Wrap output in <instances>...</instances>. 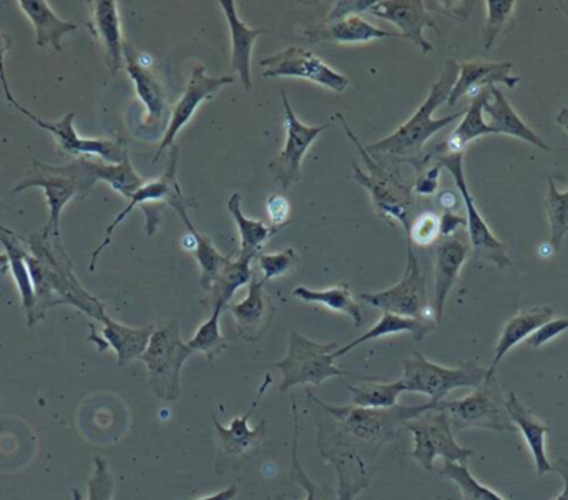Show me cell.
<instances>
[{
  "mask_svg": "<svg viewBox=\"0 0 568 500\" xmlns=\"http://www.w3.org/2000/svg\"><path fill=\"white\" fill-rule=\"evenodd\" d=\"M301 35L313 43H367L371 40L393 39L397 32L379 29L361 16L346 17L331 23H317L300 29Z\"/></svg>",
  "mask_w": 568,
  "mask_h": 500,
  "instance_id": "4316f807",
  "label": "cell"
},
{
  "mask_svg": "<svg viewBox=\"0 0 568 500\" xmlns=\"http://www.w3.org/2000/svg\"><path fill=\"white\" fill-rule=\"evenodd\" d=\"M436 323L420 322V319L406 318V316L390 315V313H383L379 322L364 333L359 338L354 341L347 343V345L341 346L339 349L333 353V358H343V356L349 355L354 348L364 345V343L373 341V339L384 338V336L400 335V333H409L416 341H423L430 331L436 328Z\"/></svg>",
  "mask_w": 568,
  "mask_h": 500,
  "instance_id": "e575fe53",
  "label": "cell"
},
{
  "mask_svg": "<svg viewBox=\"0 0 568 500\" xmlns=\"http://www.w3.org/2000/svg\"><path fill=\"white\" fill-rule=\"evenodd\" d=\"M284 106V125H286V143H284L282 152L276 159L270 162L268 169L272 173L273 180L280 188L287 190L300 180L301 163H303L304 155L307 150L313 145L314 140L329 129V123L326 125L310 126L304 125L291 109L290 100L282 93Z\"/></svg>",
  "mask_w": 568,
  "mask_h": 500,
  "instance_id": "2e32d148",
  "label": "cell"
},
{
  "mask_svg": "<svg viewBox=\"0 0 568 500\" xmlns=\"http://www.w3.org/2000/svg\"><path fill=\"white\" fill-rule=\"evenodd\" d=\"M554 466V471L557 475H560V478L564 479V491L562 494L559 496L556 500H568V459L559 458V461Z\"/></svg>",
  "mask_w": 568,
  "mask_h": 500,
  "instance_id": "6f0895ef",
  "label": "cell"
},
{
  "mask_svg": "<svg viewBox=\"0 0 568 500\" xmlns=\"http://www.w3.org/2000/svg\"><path fill=\"white\" fill-rule=\"evenodd\" d=\"M220 7L225 12L226 22L230 27V39H232V70L239 73L245 90H252V52L253 43L258 40L263 33H268L265 29H250L236 12L235 0H220Z\"/></svg>",
  "mask_w": 568,
  "mask_h": 500,
  "instance_id": "f1b7e54d",
  "label": "cell"
},
{
  "mask_svg": "<svg viewBox=\"0 0 568 500\" xmlns=\"http://www.w3.org/2000/svg\"><path fill=\"white\" fill-rule=\"evenodd\" d=\"M266 210H268L270 220L273 226H287V216H290V203L284 196H270L266 200Z\"/></svg>",
  "mask_w": 568,
  "mask_h": 500,
  "instance_id": "db71d44e",
  "label": "cell"
},
{
  "mask_svg": "<svg viewBox=\"0 0 568 500\" xmlns=\"http://www.w3.org/2000/svg\"><path fill=\"white\" fill-rule=\"evenodd\" d=\"M467 226V220L464 216L456 215L454 212H446L440 216V238H450L457 235V229Z\"/></svg>",
  "mask_w": 568,
  "mask_h": 500,
  "instance_id": "11a10c76",
  "label": "cell"
},
{
  "mask_svg": "<svg viewBox=\"0 0 568 500\" xmlns=\"http://www.w3.org/2000/svg\"><path fill=\"white\" fill-rule=\"evenodd\" d=\"M297 441H300V422H297V406L293 401V448H291V471L290 479L293 484L300 486L306 491V499L304 500H339L337 492L331 486L316 484L310 476L304 471L301 466L300 458H297ZM287 494L278 492L270 500H286Z\"/></svg>",
  "mask_w": 568,
  "mask_h": 500,
  "instance_id": "f35d334b",
  "label": "cell"
},
{
  "mask_svg": "<svg viewBox=\"0 0 568 500\" xmlns=\"http://www.w3.org/2000/svg\"><path fill=\"white\" fill-rule=\"evenodd\" d=\"M265 79H303L317 85L326 86L333 92H344L349 80L343 73L331 69L323 59L310 50L287 47L275 55L266 57L260 62Z\"/></svg>",
  "mask_w": 568,
  "mask_h": 500,
  "instance_id": "5bb4252c",
  "label": "cell"
},
{
  "mask_svg": "<svg viewBox=\"0 0 568 500\" xmlns=\"http://www.w3.org/2000/svg\"><path fill=\"white\" fill-rule=\"evenodd\" d=\"M192 355V348L182 339L179 322L170 319L155 325L140 359L145 363L149 385L156 398L165 402L179 401L183 365Z\"/></svg>",
  "mask_w": 568,
  "mask_h": 500,
  "instance_id": "8992f818",
  "label": "cell"
},
{
  "mask_svg": "<svg viewBox=\"0 0 568 500\" xmlns=\"http://www.w3.org/2000/svg\"><path fill=\"white\" fill-rule=\"evenodd\" d=\"M436 409L446 412L454 435L473 428L517 432V426L507 412L506 399L503 398L496 376H487L486 381L467 398L436 402Z\"/></svg>",
  "mask_w": 568,
  "mask_h": 500,
  "instance_id": "9c48e42d",
  "label": "cell"
},
{
  "mask_svg": "<svg viewBox=\"0 0 568 500\" xmlns=\"http://www.w3.org/2000/svg\"><path fill=\"white\" fill-rule=\"evenodd\" d=\"M115 479L110 472L109 462L103 458H95V469L89 481V500H113ZM73 500H82L79 489H72Z\"/></svg>",
  "mask_w": 568,
  "mask_h": 500,
  "instance_id": "f6af8a7d",
  "label": "cell"
},
{
  "mask_svg": "<svg viewBox=\"0 0 568 500\" xmlns=\"http://www.w3.org/2000/svg\"><path fill=\"white\" fill-rule=\"evenodd\" d=\"M10 49H12V39H10L9 33L0 32V83H2V89L3 93H6L7 102L17 109L20 103L17 102L16 96H13L12 92H10L9 80H7L6 72V55Z\"/></svg>",
  "mask_w": 568,
  "mask_h": 500,
  "instance_id": "f5cc1de1",
  "label": "cell"
},
{
  "mask_svg": "<svg viewBox=\"0 0 568 500\" xmlns=\"http://www.w3.org/2000/svg\"><path fill=\"white\" fill-rule=\"evenodd\" d=\"M490 96L484 105V113L489 115V125L493 126L494 135H510L516 139L524 140V142L530 143V145L537 146V149L544 150V152H552V146L537 135L519 115L516 110L510 105L507 96L497 89L496 85L489 86Z\"/></svg>",
  "mask_w": 568,
  "mask_h": 500,
  "instance_id": "f546056e",
  "label": "cell"
},
{
  "mask_svg": "<svg viewBox=\"0 0 568 500\" xmlns=\"http://www.w3.org/2000/svg\"><path fill=\"white\" fill-rule=\"evenodd\" d=\"M143 213H145V232L149 238H152L155 235L156 229H159L160 222H162V205H156V203H145L142 205Z\"/></svg>",
  "mask_w": 568,
  "mask_h": 500,
  "instance_id": "9f6ffc18",
  "label": "cell"
},
{
  "mask_svg": "<svg viewBox=\"0 0 568 500\" xmlns=\"http://www.w3.org/2000/svg\"><path fill=\"white\" fill-rule=\"evenodd\" d=\"M103 329L102 336H99L97 329L92 326V335L90 341L97 345L99 353L105 351L106 348H112L116 355V363L120 368H125L129 363L142 358L149 346L150 338L155 331V325L143 326V328H130V326L122 325V323L113 322L110 316H106L102 322Z\"/></svg>",
  "mask_w": 568,
  "mask_h": 500,
  "instance_id": "cb8c5ba5",
  "label": "cell"
},
{
  "mask_svg": "<svg viewBox=\"0 0 568 500\" xmlns=\"http://www.w3.org/2000/svg\"><path fill=\"white\" fill-rule=\"evenodd\" d=\"M0 243L6 248V255L9 256L10 272L16 279L27 322H30L33 309H36V292H33L32 278H30L29 265H27L26 238L17 235L7 226H0Z\"/></svg>",
  "mask_w": 568,
  "mask_h": 500,
  "instance_id": "d6a6232c",
  "label": "cell"
},
{
  "mask_svg": "<svg viewBox=\"0 0 568 500\" xmlns=\"http://www.w3.org/2000/svg\"><path fill=\"white\" fill-rule=\"evenodd\" d=\"M233 82H235V76L233 75H206L205 65H199L193 69L192 76H190L189 83H186L182 99L179 100L175 109L170 113L172 116H170L169 126H166L165 135H163L162 143H160L159 150H156L153 163L162 159L166 149L175 145L176 136L182 132L183 126L192 120V116L195 115L196 109H199L205 100L216 95L223 86L232 85Z\"/></svg>",
  "mask_w": 568,
  "mask_h": 500,
  "instance_id": "e0dca14e",
  "label": "cell"
},
{
  "mask_svg": "<svg viewBox=\"0 0 568 500\" xmlns=\"http://www.w3.org/2000/svg\"><path fill=\"white\" fill-rule=\"evenodd\" d=\"M554 319V309L549 306H539V308L526 309V312L517 313L516 316L507 322L504 326L503 335L496 346V358H494L493 366H490L487 376H496L497 366L503 361L504 356L519 345V343L527 341L540 326L546 325L547 322Z\"/></svg>",
  "mask_w": 568,
  "mask_h": 500,
  "instance_id": "1f68e13d",
  "label": "cell"
},
{
  "mask_svg": "<svg viewBox=\"0 0 568 500\" xmlns=\"http://www.w3.org/2000/svg\"><path fill=\"white\" fill-rule=\"evenodd\" d=\"M546 208L550 223V249L557 253L568 233V190L560 192L552 178H549Z\"/></svg>",
  "mask_w": 568,
  "mask_h": 500,
  "instance_id": "b9f144b4",
  "label": "cell"
},
{
  "mask_svg": "<svg viewBox=\"0 0 568 500\" xmlns=\"http://www.w3.org/2000/svg\"><path fill=\"white\" fill-rule=\"evenodd\" d=\"M361 299L383 313L436 323L433 305H429V298H427L426 276L414 253V246L409 243H407V265L403 279L384 292L361 293Z\"/></svg>",
  "mask_w": 568,
  "mask_h": 500,
  "instance_id": "7c38bea8",
  "label": "cell"
},
{
  "mask_svg": "<svg viewBox=\"0 0 568 500\" xmlns=\"http://www.w3.org/2000/svg\"><path fill=\"white\" fill-rule=\"evenodd\" d=\"M347 391L351 392L353 405L357 408L390 409L396 408L397 399L406 389L403 381H364L357 386H347Z\"/></svg>",
  "mask_w": 568,
  "mask_h": 500,
  "instance_id": "ab89813d",
  "label": "cell"
},
{
  "mask_svg": "<svg viewBox=\"0 0 568 500\" xmlns=\"http://www.w3.org/2000/svg\"><path fill=\"white\" fill-rule=\"evenodd\" d=\"M9 269V256H7L6 253H0V278L6 276Z\"/></svg>",
  "mask_w": 568,
  "mask_h": 500,
  "instance_id": "6125c7cd",
  "label": "cell"
},
{
  "mask_svg": "<svg viewBox=\"0 0 568 500\" xmlns=\"http://www.w3.org/2000/svg\"><path fill=\"white\" fill-rule=\"evenodd\" d=\"M89 29L103 50V59L112 75L125 67L123 59L122 25H120L119 3L115 0H95L92 2V19Z\"/></svg>",
  "mask_w": 568,
  "mask_h": 500,
  "instance_id": "484cf974",
  "label": "cell"
},
{
  "mask_svg": "<svg viewBox=\"0 0 568 500\" xmlns=\"http://www.w3.org/2000/svg\"><path fill=\"white\" fill-rule=\"evenodd\" d=\"M20 113L32 120L39 129L52 133L59 143L60 150L67 155L79 156V159H89V156H97L102 162L110 163V165H119L125 159L126 149L122 139H83L77 133L73 122H75V113H67L59 122H45L39 119L36 113L30 112L23 105L17 106Z\"/></svg>",
  "mask_w": 568,
  "mask_h": 500,
  "instance_id": "9a60e30c",
  "label": "cell"
},
{
  "mask_svg": "<svg viewBox=\"0 0 568 500\" xmlns=\"http://www.w3.org/2000/svg\"><path fill=\"white\" fill-rule=\"evenodd\" d=\"M265 279L253 273L248 283V295L243 302L229 305L236 322V331L246 343H256L272 329L276 308L265 292Z\"/></svg>",
  "mask_w": 568,
  "mask_h": 500,
  "instance_id": "44dd1931",
  "label": "cell"
},
{
  "mask_svg": "<svg viewBox=\"0 0 568 500\" xmlns=\"http://www.w3.org/2000/svg\"><path fill=\"white\" fill-rule=\"evenodd\" d=\"M336 349H339L337 343L321 345L293 329L287 336L286 356L275 365L283 375L280 392H287L296 386L317 388L326 379L349 375L337 368L336 359L333 358Z\"/></svg>",
  "mask_w": 568,
  "mask_h": 500,
  "instance_id": "ba28073f",
  "label": "cell"
},
{
  "mask_svg": "<svg viewBox=\"0 0 568 500\" xmlns=\"http://www.w3.org/2000/svg\"><path fill=\"white\" fill-rule=\"evenodd\" d=\"M239 496V486H230L225 491L219 492V494L209 496V498H202L199 500H235Z\"/></svg>",
  "mask_w": 568,
  "mask_h": 500,
  "instance_id": "91938a15",
  "label": "cell"
},
{
  "mask_svg": "<svg viewBox=\"0 0 568 500\" xmlns=\"http://www.w3.org/2000/svg\"><path fill=\"white\" fill-rule=\"evenodd\" d=\"M293 296L300 298L301 302L323 305L326 308L333 309V312L349 316L356 328H361L364 325L363 306L354 299L349 283L343 282L327 289H311L297 286V288L293 289Z\"/></svg>",
  "mask_w": 568,
  "mask_h": 500,
  "instance_id": "8d00e7d4",
  "label": "cell"
},
{
  "mask_svg": "<svg viewBox=\"0 0 568 500\" xmlns=\"http://www.w3.org/2000/svg\"><path fill=\"white\" fill-rule=\"evenodd\" d=\"M123 59H125L126 73L135 83L136 95L146 109L143 126L145 129H159L163 125V120L169 113V103H166L165 86L160 82L156 73L153 72L152 60L143 53L136 52L126 42L123 47Z\"/></svg>",
  "mask_w": 568,
  "mask_h": 500,
  "instance_id": "ac0fdd59",
  "label": "cell"
},
{
  "mask_svg": "<svg viewBox=\"0 0 568 500\" xmlns=\"http://www.w3.org/2000/svg\"><path fill=\"white\" fill-rule=\"evenodd\" d=\"M443 172L440 163L434 165L433 169H427L426 172L417 176L416 182L413 183V192L416 196H430L439 188V176Z\"/></svg>",
  "mask_w": 568,
  "mask_h": 500,
  "instance_id": "816d5d0a",
  "label": "cell"
},
{
  "mask_svg": "<svg viewBox=\"0 0 568 500\" xmlns=\"http://www.w3.org/2000/svg\"><path fill=\"white\" fill-rule=\"evenodd\" d=\"M489 369L476 361H467L459 368H444L430 363L420 353H413L403 363V381L406 392L429 396L430 402L444 401L447 395L459 388H479L486 381Z\"/></svg>",
  "mask_w": 568,
  "mask_h": 500,
  "instance_id": "8fae6325",
  "label": "cell"
},
{
  "mask_svg": "<svg viewBox=\"0 0 568 500\" xmlns=\"http://www.w3.org/2000/svg\"><path fill=\"white\" fill-rule=\"evenodd\" d=\"M376 3L377 0H337V2L333 3V9L329 10L323 22H337V20L346 19V17L369 12Z\"/></svg>",
  "mask_w": 568,
  "mask_h": 500,
  "instance_id": "681fc988",
  "label": "cell"
},
{
  "mask_svg": "<svg viewBox=\"0 0 568 500\" xmlns=\"http://www.w3.org/2000/svg\"><path fill=\"white\" fill-rule=\"evenodd\" d=\"M506 409L514 425L520 429L526 439L527 448L536 462L537 476L552 472L554 466L546 451V438L550 432V426L540 421L532 409L524 406L516 392H510L509 398L506 399Z\"/></svg>",
  "mask_w": 568,
  "mask_h": 500,
  "instance_id": "83f0119b",
  "label": "cell"
},
{
  "mask_svg": "<svg viewBox=\"0 0 568 500\" xmlns=\"http://www.w3.org/2000/svg\"><path fill=\"white\" fill-rule=\"evenodd\" d=\"M256 258H258L260 269H262L263 275H265L263 276L265 283L282 278V276L290 273L291 269L297 265V262H300L293 248H287L280 253H272V255L260 253Z\"/></svg>",
  "mask_w": 568,
  "mask_h": 500,
  "instance_id": "7dc6e473",
  "label": "cell"
},
{
  "mask_svg": "<svg viewBox=\"0 0 568 500\" xmlns=\"http://www.w3.org/2000/svg\"><path fill=\"white\" fill-rule=\"evenodd\" d=\"M272 382V376L266 375L265 381L256 392L248 411L233 419L230 428L220 425L219 419L213 416L216 436V476H226L230 472L239 471L243 466L250 465L253 459L262 455L263 446L268 439V422H266V419H262L256 428H250V419L255 415L266 389Z\"/></svg>",
  "mask_w": 568,
  "mask_h": 500,
  "instance_id": "52a82bcc",
  "label": "cell"
},
{
  "mask_svg": "<svg viewBox=\"0 0 568 500\" xmlns=\"http://www.w3.org/2000/svg\"><path fill=\"white\" fill-rule=\"evenodd\" d=\"M440 476L449 479L450 482L459 488L463 492L464 500H506L503 496L497 494L487 486L480 484L473 475H470L467 465H456V462H444L440 469Z\"/></svg>",
  "mask_w": 568,
  "mask_h": 500,
  "instance_id": "7bdbcfd3",
  "label": "cell"
},
{
  "mask_svg": "<svg viewBox=\"0 0 568 500\" xmlns=\"http://www.w3.org/2000/svg\"><path fill=\"white\" fill-rule=\"evenodd\" d=\"M369 13L396 25L399 37L413 42L420 52H433V43L427 42L424 29H433L437 33L439 29L423 0H377Z\"/></svg>",
  "mask_w": 568,
  "mask_h": 500,
  "instance_id": "d6986e66",
  "label": "cell"
},
{
  "mask_svg": "<svg viewBox=\"0 0 568 500\" xmlns=\"http://www.w3.org/2000/svg\"><path fill=\"white\" fill-rule=\"evenodd\" d=\"M223 308H215L210 318L200 326L192 339L186 345L192 351H200L205 355L209 363H215V359L229 348V341L220 331V318H222Z\"/></svg>",
  "mask_w": 568,
  "mask_h": 500,
  "instance_id": "60d3db41",
  "label": "cell"
},
{
  "mask_svg": "<svg viewBox=\"0 0 568 500\" xmlns=\"http://www.w3.org/2000/svg\"><path fill=\"white\" fill-rule=\"evenodd\" d=\"M567 329L568 318L550 319V322H547L546 325L540 326V328L537 329V331L534 333L529 339H527V346L534 349L542 348V346H546L547 343L552 341V339H556L557 336L566 333Z\"/></svg>",
  "mask_w": 568,
  "mask_h": 500,
  "instance_id": "f907efd6",
  "label": "cell"
},
{
  "mask_svg": "<svg viewBox=\"0 0 568 500\" xmlns=\"http://www.w3.org/2000/svg\"><path fill=\"white\" fill-rule=\"evenodd\" d=\"M252 259L236 258L235 262H230L229 265L223 268V272L216 276L213 282L212 288L205 293L203 298V306L209 309L212 315L215 308H229L230 302L235 296L236 289L240 286L248 285L252 279Z\"/></svg>",
  "mask_w": 568,
  "mask_h": 500,
  "instance_id": "74e56055",
  "label": "cell"
},
{
  "mask_svg": "<svg viewBox=\"0 0 568 500\" xmlns=\"http://www.w3.org/2000/svg\"><path fill=\"white\" fill-rule=\"evenodd\" d=\"M176 172H179V146H172V153H170V162L169 170L160 176L159 180H153V182L145 183L139 192L133 193L132 198L129 200V205L115 216L112 223H110L109 228L105 232V238L100 243L99 248H95V252L90 256V272H95L97 262H99L100 255H102L103 249L109 248L110 243H112L113 232L125 222L126 216L136 208V206L145 205V203H159V202H169L170 196L175 193V190L179 188V176H176Z\"/></svg>",
  "mask_w": 568,
  "mask_h": 500,
  "instance_id": "7402d4cb",
  "label": "cell"
},
{
  "mask_svg": "<svg viewBox=\"0 0 568 500\" xmlns=\"http://www.w3.org/2000/svg\"><path fill=\"white\" fill-rule=\"evenodd\" d=\"M426 3V9L429 12L443 13V16L450 17L459 23H466L473 13L476 2H467V0H430Z\"/></svg>",
  "mask_w": 568,
  "mask_h": 500,
  "instance_id": "c3c4849f",
  "label": "cell"
},
{
  "mask_svg": "<svg viewBox=\"0 0 568 500\" xmlns=\"http://www.w3.org/2000/svg\"><path fill=\"white\" fill-rule=\"evenodd\" d=\"M407 243L413 246H429L440 238V218L433 212L417 213L406 233Z\"/></svg>",
  "mask_w": 568,
  "mask_h": 500,
  "instance_id": "bcb514c9",
  "label": "cell"
},
{
  "mask_svg": "<svg viewBox=\"0 0 568 500\" xmlns=\"http://www.w3.org/2000/svg\"><path fill=\"white\" fill-rule=\"evenodd\" d=\"M489 96V89L480 90L477 95L473 96V102H470V105L466 109V113H464L463 122L450 133L446 145H444V149L447 150L446 155L463 153L464 149H466L473 140L480 139V136L494 135L493 126L484 120V105H486Z\"/></svg>",
  "mask_w": 568,
  "mask_h": 500,
  "instance_id": "d590c367",
  "label": "cell"
},
{
  "mask_svg": "<svg viewBox=\"0 0 568 500\" xmlns=\"http://www.w3.org/2000/svg\"><path fill=\"white\" fill-rule=\"evenodd\" d=\"M457 76H459V62L447 60L444 63L439 79L430 86L429 95L424 100L423 105L416 110V113L386 139L379 140L373 145L364 146L366 152L376 160L390 159L399 163H413L416 169H419L427 140L440 130L446 129L450 123L456 122V120L463 119L464 113H466V110H460V112L444 116V119H434L433 116L434 112L449 100Z\"/></svg>",
  "mask_w": 568,
  "mask_h": 500,
  "instance_id": "3957f363",
  "label": "cell"
},
{
  "mask_svg": "<svg viewBox=\"0 0 568 500\" xmlns=\"http://www.w3.org/2000/svg\"><path fill=\"white\" fill-rule=\"evenodd\" d=\"M470 243L469 236L454 235L450 238H443L434 249V259H436V282H434V302L433 312L436 325H440L444 318V306H446L447 296L453 292L459 279L460 269L464 263L469 258Z\"/></svg>",
  "mask_w": 568,
  "mask_h": 500,
  "instance_id": "ffe728a7",
  "label": "cell"
},
{
  "mask_svg": "<svg viewBox=\"0 0 568 500\" xmlns=\"http://www.w3.org/2000/svg\"><path fill=\"white\" fill-rule=\"evenodd\" d=\"M304 406L316 428L317 452L336 471L337 499L356 500L369 489L384 448L433 402L390 409L333 406L306 388Z\"/></svg>",
  "mask_w": 568,
  "mask_h": 500,
  "instance_id": "6da1fadb",
  "label": "cell"
},
{
  "mask_svg": "<svg viewBox=\"0 0 568 500\" xmlns=\"http://www.w3.org/2000/svg\"><path fill=\"white\" fill-rule=\"evenodd\" d=\"M557 125L562 126L564 132L568 133V106L560 110L559 115H557Z\"/></svg>",
  "mask_w": 568,
  "mask_h": 500,
  "instance_id": "94428289",
  "label": "cell"
},
{
  "mask_svg": "<svg viewBox=\"0 0 568 500\" xmlns=\"http://www.w3.org/2000/svg\"><path fill=\"white\" fill-rule=\"evenodd\" d=\"M439 202L440 205H443V208H446V212H453L457 206V195L456 193L446 190V192L440 193Z\"/></svg>",
  "mask_w": 568,
  "mask_h": 500,
  "instance_id": "680465c9",
  "label": "cell"
},
{
  "mask_svg": "<svg viewBox=\"0 0 568 500\" xmlns=\"http://www.w3.org/2000/svg\"><path fill=\"white\" fill-rule=\"evenodd\" d=\"M414 438V449L410 458L427 472H434V462L443 458L447 462L467 465L474 456L473 449L464 448L456 441L453 426L446 412L436 409L433 402L430 409L416 416L404 425Z\"/></svg>",
  "mask_w": 568,
  "mask_h": 500,
  "instance_id": "30bf717a",
  "label": "cell"
},
{
  "mask_svg": "<svg viewBox=\"0 0 568 500\" xmlns=\"http://www.w3.org/2000/svg\"><path fill=\"white\" fill-rule=\"evenodd\" d=\"M100 162L102 160L77 159L65 165H49L33 160L32 169L26 178L12 188V195H19L27 188H43L49 220L40 232L47 236L60 238V216L67 203L72 200H85L100 182Z\"/></svg>",
  "mask_w": 568,
  "mask_h": 500,
  "instance_id": "277c9868",
  "label": "cell"
},
{
  "mask_svg": "<svg viewBox=\"0 0 568 500\" xmlns=\"http://www.w3.org/2000/svg\"><path fill=\"white\" fill-rule=\"evenodd\" d=\"M27 265L36 292V309L27 322L29 328L45 318L47 312L57 306H72L83 315L102 323L106 318L105 303L90 295L77 278L72 259L63 248L62 238L43 235L27 236Z\"/></svg>",
  "mask_w": 568,
  "mask_h": 500,
  "instance_id": "7a4b0ae2",
  "label": "cell"
},
{
  "mask_svg": "<svg viewBox=\"0 0 568 500\" xmlns=\"http://www.w3.org/2000/svg\"><path fill=\"white\" fill-rule=\"evenodd\" d=\"M22 12L36 30V45L62 52V39L79 29L75 22L60 19L45 0H19Z\"/></svg>",
  "mask_w": 568,
  "mask_h": 500,
  "instance_id": "4dcf8cb0",
  "label": "cell"
},
{
  "mask_svg": "<svg viewBox=\"0 0 568 500\" xmlns=\"http://www.w3.org/2000/svg\"><path fill=\"white\" fill-rule=\"evenodd\" d=\"M242 195L233 193L232 198L229 200V212L232 215L233 222L239 226L240 232V255L242 259H255L262 252L263 246L278 235L286 226L266 225L263 222L248 218L243 213Z\"/></svg>",
  "mask_w": 568,
  "mask_h": 500,
  "instance_id": "836d02e7",
  "label": "cell"
},
{
  "mask_svg": "<svg viewBox=\"0 0 568 500\" xmlns=\"http://www.w3.org/2000/svg\"><path fill=\"white\" fill-rule=\"evenodd\" d=\"M440 166L449 170L450 175L454 176L457 190L464 200V206L467 212V229H469L470 249L477 258L484 262L493 263L499 269L509 268L513 265L510 262L509 252H507L506 243L500 242L487 225L484 216L477 210L476 200L470 193L469 186L466 182V173H464V156L463 153H454V155H444L439 159Z\"/></svg>",
  "mask_w": 568,
  "mask_h": 500,
  "instance_id": "4fadbf2b",
  "label": "cell"
},
{
  "mask_svg": "<svg viewBox=\"0 0 568 500\" xmlns=\"http://www.w3.org/2000/svg\"><path fill=\"white\" fill-rule=\"evenodd\" d=\"M513 62H487V60H467L459 63V76L450 92L447 105L454 106L464 95H477L480 90L489 89L496 83L514 89L520 76L513 75Z\"/></svg>",
  "mask_w": 568,
  "mask_h": 500,
  "instance_id": "603a6c76",
  "label": "cell"
},
{
  "mask_svg": "<svg viewBox=\"0 0 568 500\" xmlns=\"http://www.w3.org/2000/svg\"><path fill=\"white\" fill-rule=\"evenodd\" d=\"M166 205L172 206V208L179 213L183 225L186 226V232L195 239L193 255H195L196 262H199L200 272H202V279H200V282H202L203 292L206 293L212 288L216 276L232 262V258H230V256H223L222 253L213 246V243L210 242L209 236L203 235V233L199 232L196 226L193 225L189 216V210L192 208V206H196V202L183 195L182 188L176 190V192L170 196Z\"/></svg>",
  "mask_w": 568,
  "mask_h": 500,
  "instance_id": "d4e9b609",
  "label": "cell"
},
{
  "mask_svg": "<svg viewBox=\"0 0 568 500\" xmlns=\"http://www.w3.org/2000/svg\"><path fill=\"white\" fill-rule=\"evenodd\" d=\"M487 19L483 27L484 49L490 50L496 45L504 27L509 22L516 10V0H487Z\"/></svg>",
  "mask_w": 568,
  "mask_h": 500,
  "instance_id": "ee69618b",
  "label": "cell"
},
{
  "mask_svg": "<svg viewBox=\"0 0 568 500\" xmlns=\"http://www.w3.org/2000/svg\"><path fill=\"white\" fill-rule=\"evenodd\" d=\"M334 116L343 123L347 139L356 145L357 152L363 156L364 169L367 170L364 172L356 162H353L354 180L369 192L377 215L383 218L396 220L403 225L404 232H409L410 223L416 216V210H414L416 208V195L413 192V183L406 182L400 176L399 170L390 172L376 159H373L364 149L361 140L357 139L356 133L347 125L343 113H336Z\"/></svg>",
  "mask_w": 568,
  "mask_h": 500,
  "instance_id": "5b68a950",
  "label": "cell"
}]
</instances>
